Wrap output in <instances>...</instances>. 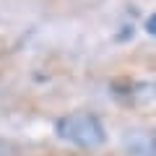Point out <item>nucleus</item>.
<instances>
[{
  "mask_svg": "<svg viewBox=\"0 0 156 156\" xmlns=\"http://www.w3.org/2000/svg\"><path fill=\"white\" fill-rule=\"evenodd\" d=\"M55 133L57 138L78 148H96L107 140V130L101 120L91 112H73V115L60 117L55 122Z\"/></svg>",
  "mask_w": 156,
  "mask_h": 156,
  "instance_id": "nucleus-1",
  "label": "nucleus"
}]
</instances>
